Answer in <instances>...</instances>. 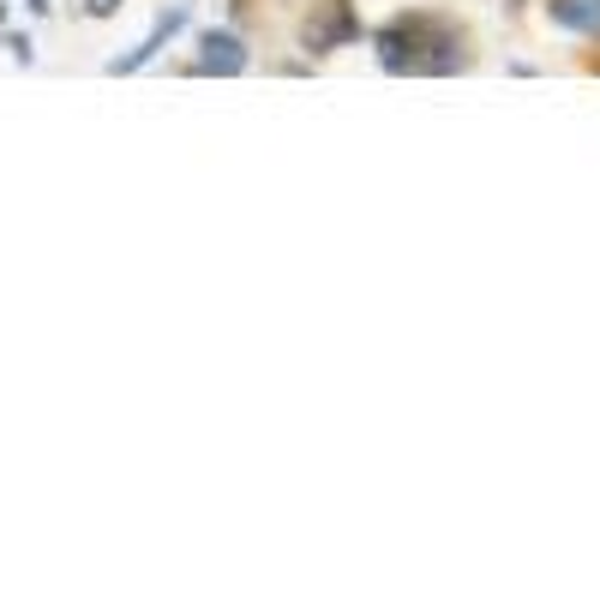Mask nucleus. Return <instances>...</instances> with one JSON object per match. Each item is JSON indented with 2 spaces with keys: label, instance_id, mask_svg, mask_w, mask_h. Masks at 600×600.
Masks as SVG:
<instances>
[{
  "label": "nucleus",
  "instance_id": "f03ea898",
  "mask_svg": "<svg viewBox=\"0 0 600 600\" xmlns=\"http://www.w3.org/2000/svg\"><path fill=\"white\" fill-rule=\"evenodd\" d=\"M199 72L241 79V72H246V42L234 37V31H204V37H199Z\"/></svg>",
  "mask_w": 600,
  "mask_h": 600
},
{
  "label": "nucleus",
  "instance_id": "39448f33",
  "mask_svg": "<svg viewBox=\"0 0 600 600\" xmlns=\"http://www.w3.org/2000/svg\"><path fill=\"white\" fill-rule=\"evenodd\" d=\"M84 12H91V19H114V12H121V0H84Z\"/></svg>",
  "mask_w": 600,
  "mask_h": 600
},
{
  "label": "nucleus",
  "instance_id": "20e7f679",
  "mask_svg": "<svg viewBox=\"0 0 600 600\" xmlns=\"http://www.w3.org/2000/svg\"><path fill=\"white\" fill-rule=\"evenodd\" d=\"M552 24L565 31H582V37H600V0H547Z\"/></svg>",
  "mask_w": 600,
  "mask_h": 600
},
{
  "label": "nucleus",
  "instance_id": "423d86ee",
  "mask_svg": "<svg viewBox=\"0 0 600 600\" xmlns=\"http://www.w3.org/2000/svg\"><path fill=\"white\" fill-rule=\"evenodd\" d=\"M31 12H49V0H31Z\"/></svg>",
  "mask_w": 600,
  "mask_h": 600
},
{
  "label": "nucleus",
  "instance_id": "f257e3e1",
  "mask_svg": "<svg viewBox=\"0 0 600 600\" xmlns=\"http://www.w3.org/2000/svg\"><path fill=\"white\" fill-rule=\"evenodd\" d=\"M373 42H378V67L385 72H457V67H468L462 37L438 19H420V12L415 19H390Z\"/></svg>",
  "mask_w": 600,
  "mask_h": 600
},
{
  "label": "nucleus",
  "instance_id": "7ed1b4c3",
  "mask_svg": "<svg viewBox=\"0 0 600 600\" xmlns=\"http://www.w3.org/2000/svg\"><path fill=\"white\" fill-rule=\"evenodd\" d=\"M181 24H186V7H169L163 19L151 24V37H144V42H139L133 54H121V61H109V72H139V67H151L156 54H163L169 42H174V31H181Z\"/></svg>",
  "mask_w": 600,
  "mask_h": 600
}]
</instances>
